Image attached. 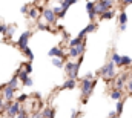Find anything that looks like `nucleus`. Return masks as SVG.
Here are the masks:
<instances>
[{
  "instance_id": "1",
  "label": "nucleus",
  "mask_w": 132,
  "mask_h": 118,
  "mask_svg": "<svg viewBox=\"0 0 132 118\" xmlns=\"http://www.w3.org/2000/svg\"><path fill=\"white\" fill-rule=\"evenodd\" d=\"M95 86H97V80H86V78H83V80H81L80 89H81V95L85 97V98H83V101H86V98L92 94V90H94Z\"/></svg>"
},
{
  "instance_id": "2",
  "label": "nucleus",
  "mask_w": 132,
  "mask_h": 118,
  "mask_svg": "<svg viewBox=\"0 0 132 118\" xmlns=\"http://www.w3.org/2000/svg\"><path fill=\"white\" fill-rule=\"evenodd\" d=\"M98 75H101L104 80H111V78H114L115 77V64L109 60L101 69L98 71Z\"/></svg>"
},
{
  "instance_id": "3",
  "label": "nucleus",
  "mask_w": 132,
  "mask_h": 118,
  "mask_svg": "<svg viewBox=\"0 0 132 118\" xmlns=\"http://www.w3.org/2000/svg\"><path fill=\"white\" fill-rule=\"evenodd\" d=\"M112 6H114V0H97L95 2V14L101 15L104 11L112 9Z\"/></svg>"
},
{
  "instance_id": "4",
  "label": "nucleus",
  "mask_w": 132,
  "mask_h": 118,
  "mask_svg": "<svg viewBox=\"0 0 132 118\" xmlns=\"http://www.w3.org/2000/svg\"><path fill=\"white\" fill-rule=\"evenodd\" d=\"M20 109H22V104H20L19 101H15V100H14V101H11L9 107L6 109V112H5V114H6L9 118H15V117H17V114L20 112Z\"/></svg>"
},
{
  "instance_id": "5",
  "label": "nucleus",
  "mask_w": 132,
  "mask_h": 118,
  "mask_svg": "<svg viewBox=\"0 0 132 118\" xmlns=\"http://www.w3.org/2000/svg\"><path fill=\"white\" fill-rule=\"evenodd\" d=\"M31 35H32V32L31 31H25L20 37H19V40H17V48L19 49H25V48H28V41H29V38H31Z\"/></svg>"
},
{
  "instance_id": "6",
  "label": "nucleus",
  "mask_w": 132,
  "mask_h": 118,
  "mask_svg": "<svg viewBox=\"0 0 132 118\" xmlns=\"http://www.w3.org/2000/svg\"><path fill=\"white\" fill-rule=\"evenodd\" d=\"M85 49H86V41H83V43H80L78 46H74V48H69V55H71L72 58H78L80 55H83V52H85Z\"/></svg>"
},
{
  "instance_id": "7",
  "label": "nucleus",
  "mask_w": 132,
  "mask_h": 118,
  "mask_svg": "<svg viewBox=\"0 0 132 118\" xmlns=\"http://www.w3.org/2000/svg\"><path fill=\"white\" fill-rule=\"evenodd\" d=\"M2 97H3L5 101H14L15 100V90L5 85L3 89H2Z\"/></svg>"
},
{
  "instance_id": "8",
  "label": "nucleus",
  "mask_w": 132,
  "mask_h": 118,
  "mask_svg": "<svg viewBox=\"0 0 132 118\" xmlns=\"http://www.w3.org/2000/svg\"><path fill=\"white\" fill-rule=\"evenodd\" d=\"M42 15H43V19H45L48 23H55V20H57V15L54 14L52 8H45V9H42Z\"/></svg>"
},
{
  "instance_id": "9",
  "label": "nucleus",
  "mask_w": 132,
  "mask_h": 118,
  "mask_svg": "<svg viewBox=\"0 0 132 118\" xmlns=\"http://www.w3.org/2000/svg\"><path fill=\"white\" fill-rule=\"evenodd\" d=\"M86 11H88V17H89V22H94L95 20V2H88L86 3Z\"/></svg>"
},
{
  "instance_id": "10",
  "label": "nucleus",
  "mask_w": 132,
  "mask_h": 118,
  "mask_svg": "<svg viewBox=\"0 0 132 118\" xmlns=\"http://www.w3.org/2000/svg\"><path fill=\"white\" fill-rule=\"evenodd\" d=\"M129 80V75L128 74H125L123 77H120V78H117V81H115V86L114 89H118V90H123V89L126 88V81Z\"/></svg>"
},
{
  "instance_id": "11",
  "label": "nucleus",
  "mask_w": 132,
  "mask_h": 118,
  "mask_svg": "<svg viewBox=\"0 0 132 118\" xmlns=\"http://www.w3.org/2000/svg\"><path fill=\"white\" fill-rule=\"evenodd\" d=\"M97 29V23H94V22H91L85 29H81L80 31V34H78V37L80 38H83L85 40V37H86V34H89V32H94V31Z\"/></svg>"
},
{
  "instance_id": "12",
  "label": "nucleus",
  "mask_w": 132,
  "mask_h": 118,
  "mask_svg": "<svg viewBox=\"0 0 132 118\" xmlns=\"http://www.w3.org/2000/svg\"><path fill=\"white\" fill-rule=\"evenodd\" d=\"M48 55H49L51 58H54V57L62 58V57H63V49H62V48H51L49 52H48Z\"/></svg>"
},
{
  "instance_id": "13",
  "label": "nucleus",
  "mask_w": 132,
  "mask_h": 118,
  "mask_svg": "<svg viewBox=\"0 0 132 118\" xmlns=\"http://www.w3.org/2000/svg\"><path fill=\"white\" fill-rule=\"evenodd\" d=\"M40 14H42V9H38L37 6L29 8V11H28V15H29V19H32V20H37V19L40 17Z\"/></svg>"
},
{
  "instance_id": "14",
  "label": "nucleus",
  "mask_w": 132,
  "mask_h": 118,
  "mask_svg": "<svg viewBox=\"0 0 132 118\" xmlns=\"http://www.w3.org/2000/svg\"><path fill=\"white\" fill-rule=\"evenodd\" d=\"M77 86V80H74V78H68L66 80V83L63 85V86H60V90H63V89H74Z\"/></svg>"
},
{
  "instance_id": "15",
  "label": "nucleus",
  "mask_w": 132,
  "mask_h": 118,
  "mask_svg": "<svg viewBox=\"0 0 132 118\" xmlns=\"http://www.w3.org/2000/svg\"><path fill=\"white\" fill-rule=\"evenodd\" d=\"M115 17V11L114 9H108V11H104L101 15H100V20H111V19H114Z\"/></svg>"
},
{
  "instance_id": "16",
  "label": "nucleus",
  "mask_w": 132,
  "mask_h": 118,
  "mask_svg": "<svg viewBox=\"0 0 132 118\" xmlns=\"http://www.w3.org/2000/svg\"><path fill=\"white\" fill-rule=\"evenodd\" d=\"M15 75H17V78H19L20 81H25V80H26V78L29 77V74H28V72L25 71V68H23V66H22V68H20V69H19V71L15 72Z\"/></svg>"
},
{
  "instance_id": "17",
  "label": "nucleus",
  "mask_w": 132,
  "mask_h": 118,
  "mask_svg": "<svg viewBox=\"0 0 132 118\" xmlns=\"http://www.w3.org/2000/svg\"><path fill=\"white\" fill-rule=\"evenodd\" d=\"M109 97H111L112 100L118 101V100H121V98H123V90H118V89H112V90H111V94H109Z\"/></svg>"
},
{
  "instance_id": "18",
  "label": "nucleus",
  "mask_w": 132,
  "mask_h": 118,
  "mask_svg": "<svg viewBox=\"0 0 132 118\" xmlns=\"http://www.w3.org/2000/svg\"><path fill=\"white\" fill-rule=\"evenodd\" d=\"M19 83H20V80L17 78V75H14V77H12V78L6 83V86H9V88H12L14 90H17V89H19V86H20Z\"/></svg>"
},
{
  "instance_id": "19",
  "label": "nucleus",
  "mask_w": 132,
  "mask_h": 118,
  "mask_svg": "<svg viewBox=\"0 0 132 118\" xmlns=\"http://www.w3.org/2000/svg\"><path fill=\"white\" fill-rule=\"evenodd\" d=\"M42 115H43V118H54L55 117V109H52V107H46V109L42 111Z\"/></svg>"
},
{
  "instance_id": "20",
  "label": "nucleus",
  "mask_w": 132,
  "mask_h": 118,
  "mask_svg": "<svg viewBox=\"0 0 132 118\" xmlns=\"http://www.w3.org/2000/svg\"><path fill=\"white\" fill-rule=\"evenodd\" d=\"M65 63H66V58H65V57H62V58H59V57H54V58H52V64H54L55 68H60V69H62V68L65 66Z\"/></svg>"
},
{
  "instance_id": "21",
  "label": "nucleus",
  "mask_w": 132,
  "mask_h": 118,
  "mask_svg": "<svg viewBox=\"0 0 132 118\" xmlns=\"http://www.w3.org/2000/svg\"><path fill=\"white\" fill-rule=\"evenodd\" d=\"M77 2H78V0H60V6H62L63 11H68L69 6L74 5V3H77Z\"/></svg>"
},
{
  "instance_id": "22",
  "label": "nucleus",
  "mask_w": 132,
  "mask_h": 118,
  "mask_svg": "<svg viewBox=\"0 0 132 118\" xmlns=\"http://www.w3.org/2000/svg\"><path fill=\"white\" fill-rule=\"evenodd\" d=\"M111 61L115 64V66H118V68H121V55H118L117 52H112V57H111Z\"/></svg>"
},
{
  "instance_id": "23",
  "label": "nucleus",
  "mask_w": 132,
  "mask_h": 118,
  "mask_svg": "<svg viewBox=\"0 0 132 118\" xmlns=\"http://www.w3.org/2000/svg\"><path fill=\"white\" fill-rule=\"evenodd\" d=\"M118 23L120 25H126L128 23V14H126V11H121L118 14Z\"/></svg>"
},
{
  "instance_id": "24",
  "label": "nucleus",
  "mask_w": 132,
  "mask_h": 118,
  "mask_svg": "<svg viewBox=\"0 0 132 118\" xmlns=\"http://www.w3.org/2000/svg\"><path fill=\"white\" fill-rule=\"evenodd\" d=\"M85 40L83 38H80V37H75V38H71L69 40V48H74V46H78L80 43H83Z\"/></svg>"
},
{
  "instance_id": "25",
  "label": "nucleus",
  "mask_w": 132,
  "mask_h": 118,
  "mask_svg": "<svg viewBox=\"0 0 132 118\" xmlns=\"http://www.w3.org/2000/svg\"><path fill=\"white\" fill-rule=\"evenodd\" d=\"M74 64H75V61H72V60H71V61H66V63H65V66H63V69H65L66 75H68V74H69V72H71V71L74 69Z\"/></svg>"
},
{
  "instance_id": "26",
  "label": "nucleus",
  "mask_w": 132,
  "mask_h": 118,
  "mask_svg": "<svg viewBox=\"0 0 132 118\" xmlns=\"http://www.w3.org/2000/svg\"><path fill=\"white\" fill-rule=\"evenodd\" d=\"M132 64V58L128 55H121V68L123 66H131Z\"/></svg>"
},
{
  "instance_id": "27",
  "label": "nucleus",
  "mask_w": 132,
  "mask_h": 118,
  "mask_svg": "<svg viewBox=\"0 0 132 118\" xmlns=\"http://www.w3.org/2000/svg\"><path fill=\"white\" fill-rule=\"evenodd\" d=\"M123 100H118L117 101V109H115V115L118 117V115H121V112H123Z\"/></svg>"
},
{
  "instance_id": "28",
  "label": "nucleus",
  "mask_w": 132,
  "mask_h": 118,
  "mask_svg": "<svg viewBox=\"0 0 132 118\" xmlns=\"http://www.w3.org/2000/svg\"><path fill=\"white\" fill-rule=\"evenodd\" d=\"M23 54L26 55V58L29 60V61H32L34 60V54H32V51H31L29 48H25V49H23Z\"/></svg>"
},
{
  "instance_id": "29",
  "label": "nucleus",
  "mask_w": 132,
  "mask_h": 118,
  "mask_svg": "<svg viewBox=\"0 0 132 118\" xmlns=\"http://www.w3.org/2000/svg\"><path fill=\"white\" fill-rule=\"evenodd\" d=\"M28 97H29V95H26V94H22V95H19V97H17V100H15V101H19V103L22 104V103H25V101L28 100Z\"/></svg>"
},
{
  "instance_id": "30",
  "label": "nucleus",
  "mask_w": 132,
  "mask_h": 118,
  "mask_svg": "<svg viewBox=\"0 0 132 118\" xmlns=\"http://www.w3.org/2000/svg\"><path fill=\"white\" fill-rule=\"evenodd\" d=\"M14 31H15V26H8V31H6V37H12L14 35Z\"/></svg>"
},
{
  "instance_id": "31",
  "label": "nucleus",
  "mask_w": 132,
  "mask_h": 118,
  "mask_svg": "<svg viewBox=\"0 0 132 118\" xmlns=\"http://www.w3.org/2000/svg\"><path fill=\"white\" fill-rule=\"evenodd\" d=\"M22 66L25 68V71H26L28 74H31V72H32V64H31V61H29V63H25V64H22Z\"/></svg>"
},
{
  "instance_id": "32",
  "label": "nucleus",
  "mask_w": 132,
  "mask_h": 118,
  "mask_svg": "<svg viewBox=\"0 0 132 118\" xmlns=\"http://www.w3.org/2000/svg\"><path fill=\"white\" fill-rule=\"evenodd\" d=\"M6 31H8V25L6 23H0V34L6 35Z\"/></svg>"
},
{
  "instance_id": "33",
  "label": "nucleus",
  "mask_w": 132,
  "mask_h": 118,
  "mask_svg": "<svg viewBox=\"0 0 132 118\" xmlns=\"http://www.w3.org/2000/svg\"><path fill=\"white\" fill-rule=\"evenodd\" d=\"M37 28L40 31H49V26L48 25H43V23H37Z\"/></svg>"
},
{
  "instance_id": "34",
  "label": "nucleus",
  "mask_w": 132,
  "mask_h": 118,
  "mask_svg": "<svg viewBox=\"0 0 132 118\" xmlns=\"http://www.w3.org/2000/svg\"><path fill=\"white\" fill-rule=\"evenodd\" d=\"M126 89H128L129 94H132V78H129V80L126 81Z\"/></svg>"
},
{
  "instance_id": "35",
  "label": "nucleus",
  "mask_w": 132,
  "mask_h": 118,
  "mask_svg": "<svg viewBox=\"0 0 132 118\" xmlns=\"http://www.w3.org/2000/svg\"><path fill=\"white\" fill-rule=\"evenodd\" d=\"M28 11H29V5H23V6L20 8V12H22V14H28Z\"/></svg>"
},
{
  "instance_id": "36",
  "label": "nucleus",
  "mask_w": 132,
  "mask_h": 118,
  "mask_svg": "<svg viewBox=\"0 0 132 118\" xmlns=\"http://www.w3.org/2000/svg\"><path fill=\"white\" fill-rule=\"evenodd\" d=\"M22 83H23V86H32V78L28 77V78H26L25 81H22Z\"/></svg>"
},
{
  "instance_id": "37",
  "label": "nucleus",
  "mask_w": 132,
  "mask_h": 118,
  "mask_svg": "<svg viewBox=\"0 0 132 118\" xmlns=\"http://www.w3.org/2000/svg\"><path fill=\"white\" fill-rule=\"evenodd\" d=\"M31 118H43V115H42V112H35Z\"/></svg>"
},
{
  "instance_id": "38",
  "label": "nucleus",
  "mask_w": 132,
  "mask_h": 118,
  "mask_svg": "<svg viewBox=\"0 0 132 118\" xmlns=\"http://www.w3.org/2000/svg\"><path fill=\"white\" fill-rule=\"evenodd\" d=\"M92 77H94V74H92V72H89V74H86V75H85V78H86V80H92Z\"/></svg>"
},
{
  "instance_id": "39",
  "label": "nucleus",
  "mask_w": 132,
  "mask_h": 118,
  "mask_svg": "<svg viewBox=\"0 0 132 118\" xmlns=\"http://www.w3.org/2000/svg\"><path fill=\"white\" fill-rule=\"evenodd\" d=\"M121 2H123V5H125V6H128V5H131V3H132V0H121Z\"/></svg>"
},
{
  "instance_id": "40",
  "label": "nucleus",
  "mask_w": 132,
  "mask_h": 118,
  "mask_svg": "<svg viewBox=\"0 0 132 118\" xmlns=\"http://www.w3.org/2000/svg\"><path fill=\"white\" fill-rule=\"evenodd\" d=\"M108 118H118V117L115 115V112H111V114H109V117H108Z\"/></svg>"
},
{
  "instance_id": "41",
  "label": "nucleus",
  "mask_w": 132,
  "mask_h": 118,
  "mask_svg": "<svg viewBox=\"0 0 132 118\" xmlns=\"http://www.w3.org/2000/svg\"><path fill=\"white\" fill-rule=\"evenodd\" d=\"M120 31H126V25H120Z\"/></svg>"
},
{
  "instance_id": "42",
  "label": "nucleus",
  "mask_w": 132,
  "mask_h": 118,
  "mask_svg": "<svg viewBox=\"0 0 132 118\" xmlns=\"http://www.w3.org/2000/svg\"><path fill=\"white\" fill-rule=\"evenodd\" d=\"M40 2H42V0H34V3H35V5H37V3H40Z\"/></svg>"
},
{
  "instance_id": "43",
  "label": "nucleus",
  "mask_w": 132,
  "mask_h": 118,
  "mask_svg": "<svg viewBox=\"0 0 132 118\" xmlns=\"http://www.w3.org/2000/svg\"><path fill=\"white\" fill-rule=\"evenodd\" d=\"M3 86H5V85H3ZM3 86H0V92H2V89H3Z\"/></svg>"
},
{
  "instance_id": "44",
  "label": "nucleus",
  "mask_w": 132,
  "mask_h": 118,
  "mask_svg": "<svg viewBox=\"0 0 132 118\" xmlns=\"http://www.w3.org/2000/svg\"><path fill=\"white\" fill-rule=\"evenodd\" d=\"M120 2H121V0H120Z\"/></svg>"
}]
</instances>
